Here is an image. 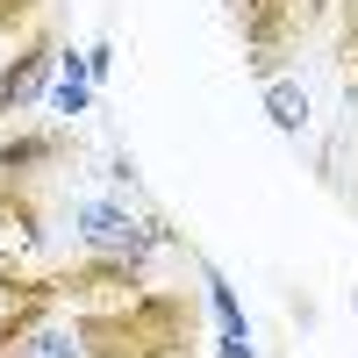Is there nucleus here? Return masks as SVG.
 <instances>
[{
	"mask_svg": "<svg viewBox=\"0 0 358 358\" xmlns=\"http://www.w3.org/2000/svg\"><path fill=\"white\" fill-rule=\"evenodd\" d=\"M65 50H72L65 29H57V22H36V29L15 43V57H0V129H8L22 108H36V101L50 94L57 57H65Z\"/></svg>",
	"mask_w": 358,
	"mask_h": 358,
	"instance_id": "nucleus-3",
	"label": "nucleus"
},
{
	"mask_svg": "<svg viewBox=\"0 0 358 358\" xmlns=\"http://www.w3.org/2000/svg\"><path fill=\"white\" fill-rule=\"evenodd\" d=\"M50 108L65 115V122L94 108V79H86V57H79V50H65V57H57V79H50Z\"/></svg>",
	"mask_w": 358,
	"mask_h": 358,
	"instance_id": "nucleus-9",
	"label": "nucleus"
},
{
	"mask_svg": "<svg viewBox=\"0 0 358 358\" xmlns=\"http://www.w3.org/2000/svg\"><path fill=\"white\" fill-rule=\"evenodd\" d=\"M337 8H344V86L358 101V0H337Z\"/></svg>",
	"mask_w": 358,
	"mask_h": 358,
	"instance_id": "nucleus-12",
	"label": "nucleus"
},
{
	"mask_svg": "<svg viewBox=\"0 0 358 358\" xmlns=\"http://www.w3.org/2000/svg\"><path fill=\"white\" fill-rule=\"evenodd\" d=\"M351 308H358V287H351Z\"/></svg>",
	"mask_w": 358,
	"mask_h": 358,
	"instance_id": "nucleus-16",
	"label": "nucleus"
},
{
	"mask_svg": "<svg viewBox=\"0 0 358 358\" xmlns=\"http://www.w3.org/2000/svg\"><path fill=\"white\" fill-rule=\"evenodd\" d=\"M57 301H65V294H57V273H22V265L0 258V358H15L29 344V330L50 322Z\"/></svg>",
	"mask_w": 358,
	"mask_h": 358,
	"instance_id": "nucleus-5",
	"label": "nucleus"
},
{
	"mask_svg": "<svg viewBox=\"0 0 358 358\" xmlns=\"http://www.w3.org/2000/svg\"><path fill=\"white\" fill-rule=\"evenodd\" d=\"M222 358H258L251 351V330H222Z\"/></svg>",
	"mask_w": 358,
	"mask_h": 358,
	"instance_id": "nucleus-15",
	"label": "nucleus"
},
{
	"mask_svg": "<svg viewBox=\"0 0 358 358\" xmlns=\"http://www.w3.org/2000/svg\"><path fill=\"white\" fill-rule=\"evenodd\" d=\"M43 244L50 236V208H43V194L36 187H8L0 179V244Z\"/></svg>",
	"mask_w": 358,
	"mask_h": 358,
	"instance_id": "nucleus-8",
	"label": "nucleus"
},
{
	"mask_svg": "<svg viewBox=\"0 0 358 358\" xmlns=\"http://www.w3.org/2000/svg\"><path fill=\"white\" fill-rule=\"evenodd\" d=\"M143 287V258H115V251H86L57 273V294L65 301H115V294Z\"/></svg>",
	"mask_w": 358,
	"mask_h": 358,
	"instance_id": "nucleus-7",
	"label": "nucleus"
},
{
	"mask_svg": "<svg viewBox=\"0 0 358 358\" xmlns=\"http://www.w3.org/2000/svg\"><path fill=\"white\" fill-rule=\"evenodd\" d=\"M43 22V0H0V43L8 36H29Z\"/></svg>",
	"mask_w": 358,
	"mask_h": 358,
	"instance_id": "nucleus-11",
	"label": "nucleus"
},
{
	"mask_svg": "<svg viewBox=\"0 0 358 358\" xmlns=\"http://www.w3.org/2000/svg\"><path fill=\"white\" fill-rule=\"evenodd\" d=\"M265 115H273L280 136H301V129H308V94H301V79H265Z\"/></svg>",
	"mask_w": 358,
	"mask_h": 358,
	"instance_id": "nucleus-10",
	"label": "nucleus"
},
{
	"mask_svg": "<svg viewBox=\"0 0 358 358\" xmlns=\"http://www.w3.org/2000/svg\"><path fill=\"white\" fill-rule=\"evenodd\" d=\"M79 57H86V79L101 86V79H108V65H115V43H108V36H94V43H86Z\"/></svg>",
	"mask_w": 358,
	"mask_h": 358,
	"instance_id": "nucleus-14",
	"label": "nucleus"
},
{
	"mask_svg": "<svg viewBox=\"0 0 358 358\" xmlns=\"http://www.w3.org/2000/svg\"><path fill=\"white\" fill-rule=\"evenodd\" d=\"M208 301H215L222 330H244V308H236V294H229V280H222V273H208Z\"/></svg>",
	"mask_w": 358,
	"mask_h": 358,
	"instance_id": "nucleus-13",
	"label": "nucleus"
},
{
	"mask_svg": "<svg viewBox=\"0 0 358 358\" xmlns=\"http://www.w3.org/2000/svg\"><path fill=\"white\" fill-rule=\"evenodd\" d=\"M72 229H79V251H115V258H151L165 244V222H136L122 201H72Z\"/></svg>",
	"mask_w": 358,
	"mask_h": 358,
	"instance_id": "nucleus-4",
	"label": "nucleus"
},
{
	"mask_svg": "<svg viewBox=\"0 0 358 358\" xmlns=\"http://www.w3.org/2000/svg\"><path fill=\"white\" fill-rule=\"evenodd\" d=\"M330 8L337 0H229V29L244 43V65L258 79H280V65L322 29Z\"/></svg>",
	"mask_w": 358,
	"mask_h": 358,
	"instance_id": "nucleus-2",
	"label": "nucleus"
},
{
	"mask_svg": "<svg viewBox=\"0 0 358 358\" xmlns=\"http://www.w3.org/2000/svg\"><path fill=\"white\" fill-rule=\"evenodd\" d=\"M72 330L86 358H194L201 301L179 287H136V294H115V301H79Z\"/></svg>",
	"mask_w": 358,
	"mask_h": 358,
	"instance_id": "nucleus-1",
	"label": "nucleus"
},
{
	"mask_svg": "<svg viewBox=\"0 0 358 358\" xmlns=\"http://www.w3.org/2000/svg\"><path fill=\"white\" fill-rule=\"evenodd\" d=\"M79 158V136L57 122V129H0V179L8 187H43L50 172H65Z\"/></svg>",
	"mask_w": 358,
	"mask_h": 358,
	"instance_id": "nucleus-6",
	"label": "nucleus"
}]
</instances>
